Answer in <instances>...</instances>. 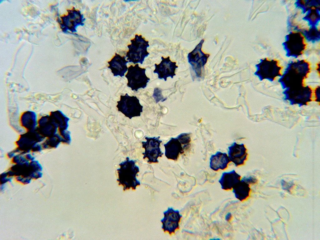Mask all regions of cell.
Returning a JSON list of instances; mask_svg holds the SVG:
<instances>
[{"mask_svg": "<svg viewBox=\"0 0 320 240\" xmlns=\"http://www.w3.org/2000/svg\"><path fill=\"white\" fill-rule=\"evenodd\" d=\"M306 60L292 61L283 68L278 82L283 89L302 85V81L310 70Z\"/></svg>", "mask_w": 320, "mask_h": 240, "instance_id": "6da1fadb", "label": "cell"}, {"mask_svg": "<svg viewBox=\"0 0 320 240\" xmlns=\"http://www.w3.org/2000/svg\"><path fill=\"white\" fill-rule=\"evenodd\" d=\"M136 162V160H130L127 157L126 160L119 164L120 168L117 170L118 176L117 181L119 185L123 186L124 190L131 188L135 190L137 186L140 185V181L136 178L139 169L135 164Z\"/></svg>", "mask_w": 320, "mask_h": 240, "instance_id": "7a4b0ae2", "label": "cell"}, {"mask_svg": "<svg viewBox=\"0 0 320 240\" xmlns=\"http://www.w3.org/2000/svg\"><path fill=\"white\" fill-rule=\"evenodd\" d=\"M131 44L128 46V51L126 57L128 62L134 64H142L145 58L149 54L147 48L149 47V42L141 35L136 34L131 40Z\"/></svg>", "mask_w": 320, "mask_h": 240, "instance_id": "3957f363", "label": "cell"}, {"mask_svg": "<svg viewBox=\"0 0 320 240\" xmlns=\"http://www.w3.org/2000/svg\"><path fill=\"white\" fill-rule=\"evenodd\" d=\"M312 91L310 88L302 85L284 89L282 92L284 99L291 105L299 106L305 105L311 100Z\"/></svg>", "mask_w": 320, "mask_h": 240, "instance_id": "277c9868", "label": "cell"}, {"mask_svg": "<svg viewBox=\"0 0 320 240\" xmlns=\"http://www.w3.org/2000/svg\"><path fill=\"white\" fill-rule=\"evenodd\" d=\"M117 102L118 111L130 119L140 116L143 112V106L135 96H131L126 93L125 95H121L120 101Z\"/></svg>", "mask_w": 320, "mask_h": 240, "instance_id": "5b68a950", "label": "cell"}, {"mask_svg": "<svg viewBox=\"0 0 320 240\" xmlns=\"http://www.w3.org/2000/svg\"><path fill=\"white\" fill-rule=\"evenodd\" d=\"M128 70L125 75L128 81L127 86L132 91L137 92L139 89L147 87L150 78L146 75L145 68L139 67V64H137L134 66L130 65Z\"/></svg>", "mask_w": 320, "mask_h": 240, "instance_id": "8992f818", "label": "cell"}, {"mask_svg": "<svg viewBox=\"0 0 320 240\" xmlns=\"http://www.w3.org/2000/svg\"><path fill=\"white\" fill-rule=\"evenodd\" d=\"M256 65V71L254 74L260 81H272L280 75L281 68L277 60L265 59Z\"/></svg>", "mask_w": 320, "mask_h": 240, "instance_id": "52a82bcc", "label": "cell"}, {"mask_svg": "<svg viewBox=\"0 0 320 240\" xmlns=\"http://www.w3.org/2000/svg\"><path fill=\"white\" fill-rule=\"evenodd\" d=\"M160 136L157 137H146V142L142 141L141 143L142 148H144L145 152L142 153L143 159L147 158V161L149 163H158L159 157H161L163 154L160 148V144L162 141L160 140Z\"/></svg>", "mask_w": 320, "mask_h": 240, "instance_id": "ba28073f", "label": "cell"}, {"mask_svg": "<svg viewBox=\"0 0 320 240\" xmlns=\"http://www.w3.org/2000/svg\"><path fill=\"white\" fill-rule=\"evenodd\" d=\"M37 128L20 135L16 141L17 148L22 152H30L34 145L45 140V138L39 133Z\"/></svg>", "mask_w": 320, "mask_h": 240, "instance_id": "9c48e42d", "label": "cell"}, {"mask_svg": "<svg viewBox=\"0 0 320 240\" xmlns=\"http://www.w3.org/2000/svg\"><path fill=\"white\" fill-rule=\"evenodd\" d=\"M204 40L202 39L196 46L195 48L188 55V62L191 65L198 77L201 76V68L206 63L209 55L204 53L201 48Z\"/></svg>", "mask_w": 320, "mask_h": 240, "instance_id": "30bf717a", "label": "cell"}, {"mask_svg": "<svg viewBox=\"0 0 320 240\" xmlns=\"http://www.w3.org/2000/svg\"><path fill=\"white\" fill-rule=\"evenodd\" d=\"M68 14L61 17L62 23L61 27L65 32L69 30L72 32H77V28L79 26H83L85 18L81 12L73 8L72 9L68 10Z\"/></svg>", "mask_w": 320, "mask_h": 240, "instance_id": "8fae6325", "label": "cell"}, {"mask_svg": "<svg viewBox=\"0 0 320 240\" xmlns=\"http://www.w3.org/2000/svg\"><path fill=\"white\" fill-rule=\"evenodd\" d=\"M164 217L161 220L162 223V228L164 232H167L170 234L174 233L179 228V223L182 216L178 210H175L168 207L163 212Z\"/></svg>", "mask_w": 320, "mask_h": 240, "instance_id": "7c38bea8", "label": "cell"}, {"mask_svg": "<svg viewBox=\"0 0 320 240\" xmlns=\"http://www.w3.org/2000/svg\"><path fill=\"white\" fill-rule=\"evenodd\" d=\"M161 59L162 61L160 63L155 64V69L153 72L157 74L159 79H163L166 81L167 78L170 77L173 78L176 75L175 70L178 68V66L176 65V62H172L170 60L169 56L166 58L162 56Z\"/></svg>", "mask_w": 320, "mask_h": 240, "instance_id": "4fadbf2b", "label": "cell"}, {"mask_svg": "<svg viewBox=\"0 0 320 240\" xmlns=\"http://www.w3.org/2000/svg\"><path fill=\"white\" fill-rule=\"evenodd\" d=\"M165 154L168 159L176 161L180 154H183L185 150L189 146L183 145L177 138H172L166 143L164 144Z\"/></svg>", "mask_w": 320, "mask_h": 240, "instance_id": "5bb4252c", "label": "cell"}, {"mask_svg": "<svg viewBox=\"0 0 320 240\" xmlns=\"http://www.w3.org/2000/svg\"><path fill=\"white\" fill-rule=\"evenodd\" d=\"M246 149L243 143L233 142L228 147V157L230 161L236 166L243 164L246 159L247 153Z\"/></svg>", "mask_w": 320, "mask_h": 240, "instance_id": "9a60e30c", "label": "cell"}, {"mask_svg": "<svg viewBox=\"0 0 320 240\" xmlns=\"http://www.w3.org/2000/svg\"><path fill=\"white\" fill-rule=\"evenodd\" d=\"M38 130L45 138L51 137L57 133L58 126L50 115L41 117L38 122Z\"/></svg>", "mask_w": 320, "mask_h": 240, "instance_id": "2e32d148", "label": "cell"}, {"mask_svg": "<svg viewBox=\"0 0 320 240\" xmlns=\"http://www.w3.org/2000/svg\"><path fill=\"white\" fill-rule=\"evenodd\" d=\"M126 57H122L120 55L115 53L112 59L108 62L110 68L114 76H120L122 77L128 70L127 64L129 62L126 60Z\"/></svg>", "mask_w": 320, "mask_h": 240, "instance_id": "e0dca14e", "label": "cell"}, {"mask_svg": "<svg viewBox=\"0 0 320 240\" xmlns=\"http://www.w3.org/2000/svg\"><path fill=\"white\" fill-rule=\"evenodd\" d=\"M241 176L234 170L223 172L218 180L221 188L225 190L231 189L234 186L240 181Z\"/></svg>", "mask_w": 320, "mask_h": 240, "instance_id": "ac0fdd59", "label": "cell"}, {"mask_svg": "<svg viewBox=\"0 0 320 240\" xmlns=\"http://www.w3.org/2000/svg\"><path fill=\"white\" fill-rule=\"evenodd\" d=\"M230 162L226 153L218 151L212 155L210 158L209 166L212 170L217 171L219 169L226 168Z\"/></svg>", "mask_w": 320, "mask_h": 240, "instance_id": "d6986e66", "label": "cell"}, {"mask_svg": "<svg viewBox=\"0 0 320 240\" xmlns=\"http://www.w3.org/2000/svg\"><path fill=\"white\" fill-rule=\"evenodd\" d=\"M22 125L28 131L35 129L38 125L37 115L33 111H28L24 112L21 116Z\"/></svg>", "mask_w": 320, "mask_h": 240, "instance_id": "ffe728a7", "label": "cell"}, {"mask_svg": "<svg viewBox=\"0 0 320 240\" xmlns=\"http://www.w3.org/2000/svg\"><path fill=\"white\" fill-rule=\"evenodd\" d=\"M232 188L236 198L241 201L245 200L249 196L250 189L249 184L241 180Z\"/></svg>", "mask_w": 320, "mask_h": 240, "instance_id": "44dd1931", "label": "cell"}, {"mask_svg": "<svg viewBox=\"0 0 320 240\" xmlns=\"http://www.w3.org/2000/svg\"><path fill=\"white\" fill-rule=\"evenodd\" d=\"M50 116L57 125L59 131L67 130L69 119L61 111L52 112Z\"/></svg>", "mask_w": 320, "mask_h": 240, "instance_id": "7402d4cb", "label": "cell"}, {"mask_svg": "<svg viewBox=\"0 0 320 240\" xmlns=\"http://www.w3.org/2000/svg\"><path fill=\"white\" fill-rule=\"evenodd\" d=\"M62 138L59 133H57L54 135L47 138L41 144L43 149L55 148L62 142Z\"/></svg>", "mask_w": 320, "mask_h": 240, "instance_id": "603a6c76", "label": "cell"}, {"mask_svg": "<svg viewBox=\"0 0 320 240\" xmlns=\"http://www.w3.org/2000/svg\"><path fill=\"white\" fill-rule=\"evenodd\" d=\"M162 93V90L160 88L156 87L154 88L152 97L156 103L160 101L163 102L167 99V98H164Z\"/></svg>", "mask_w": 320, "mask_h": 240, "instance_id": "cb8c5ba5", "label": "cell"}, {"mask_svg": "<svg viewBox=\"0 0 320 240\" xmlns=\"http://www.w3.org/2000/svg\"><path fill=\"white\" fill-rule=\"evenodd\" d=\"M26 153L18 154L12 158V162L15 164H22L29 162L25 156Z\"/></svg>", "mask_w": 320, "mask_h": 240, "instance_id": "d4e9b609", "label": "cell"}, {"mask_svg": "<svg viewBox=\"0 0 320 240\" xmlns=\"http://www.w3.org/2000/svg\"><path fill=\"white\" fill-rule=\"evenodd\" d=\"M59 134L61 136L62 142L69 144L71 141L70 132L67 130L59 131Z\"/></svg>", "mask_w": 320, "mask_h": 240, "instance_id": "484cf974", "label": "cell"}, {"mask_svg": "<svg viewBox=\"0 0 320 240\" xmlns=\"http://www.w3.org/2000/svg\"><path fill=\"white\" fill-rule=\"evenodd\" d=\"M16 179L20 182L25 184H27L30 182L31 178L29 177H26L20 175L17 176L16 178Z\"/></svg>", "mask_w": 320, "mask_h": 240, "instance_id": "4316f807", "label": "cell"}, {"mask_svg": "<svg viewBox=\"0 0 320 240\" xmlns=\"http://www.w3.org/2000/svg\"><path fill=\"white\" fill-rule=\"evenodd\" d=\"M241 180L248 184L255 183L257 182V180L255 178L251 176L248 177H243L242 178Z\"/></svg>", "mask_w": 320, "mask_h": 240, "instance_id": "83f0119b", "label": "cell"}, {"mask_svg": "<svg viewBox=\"0 0 320 240\" xmlns=\"http://www.w3.org/2000/svg\"><path fill=\"white\" fill-rule=\"evenodd\" d=\"M39 143H37L34 145L32 148L31 151L34 152H40L43 148L41 144Z\"/></svg>", "mask_w": 320, "mask_h": 240, "instance_id": "f1b7e54d", "label": "cell"}, {"mask_svg": "<svg viewBox=\"0 0 320 240\" xmlns=\"http://www.w3.org/2000/svg\"><path fill=\"white\" fill-rule=\"evenodd\" d=\"M320 87L319 86L315 90V95L316 98V100L318 101H319L320 100Z\"/></svg>", "mask_w": 320, "mask_h": 240, "instance_id": "f546056e", "label": "cell"}, {"mask_svg": "<svg viewBox=\"0 0 320 240\" xmlns=\"http://www.w3.org/2000/svg\"><path fill=\"white\" fill-rule=\"evenodd\" d=\"M25 156L27 159L29 161H31L35 160L34 157L31 154L29 153H27L25 154Z\"/></svg>", "mask_w": 320, "mask_h": 240, "instance_id": "4dcf8cb0", "label": "cell"}, {"mask_svg": "<svg viewBox=\"0 0 320 240\" xmlns=\"http://www.w3.org/2000/svg\"><path fill=\"white\" fill-rule=\"evenodd\" d=\"M232 218V214L230 212H228L227 214L225 217V220L228 221L230 220Z\"/></svg>", "mask_w": 320, "mask_h": 240, "instance_id": "1f68e13d", "label": "cell"}, {"mask_svg": "<svg viewBox=\"0 0 320 240\" xmlns=\"http://www.w3.org/2000/svg\"><path fill=\"white\" fill-rule=\"evenodd\" d=\"M318 22H317L315 24V28L316 29L318 32L320 31V22L319 20L318 21Z\"/></svg>", "mask_w": 320, "mask_h": 240, "instance_id": "d6a6232c", "label": "cell"}, {"mask_svg": "<svg viewBox=\"0 0 320 240\" xmlns=\"http://www.w3.org/2000/svg\"><path fill=\"white\" fill-rule=\"evenodd\" d=\"M310 8L312 10H314L316 9V7L314 6H312L310 7Z\"/></svg>", "mask_w": 320, "mask_h": 240, "instance_id": "836d02e7", "label": "cell"}, {"mask_svg": "<svg viewBox=\"0 0 320 240\" xmlns=\"http://www.w3.org/2000/svg\"><path fill=\"white\" fill-rule=\"evenodd\" d=\"M301 1V3L302 4H305L306 3V2H305L306 1H304V0L302 1V0Z\"/></svg>", "mask_w": 320, "mask_h": 240, "instance_id": "e575fe53", "label": "cell"}, {"mask_svg": "<svg viewBox=\"0 0 320 240\" xmlns=\"http://www.w3.org/2000/svg\"><path fill=\"white\" fill-rule=\"evenodd\" d=\"M220 239L219 238H217L211 239L210 240H220Z\"/></svg>", "mask_w": 320, "mask_h": 240, "instance_id": "d590c367", "label": "cell"}]
</instances>
